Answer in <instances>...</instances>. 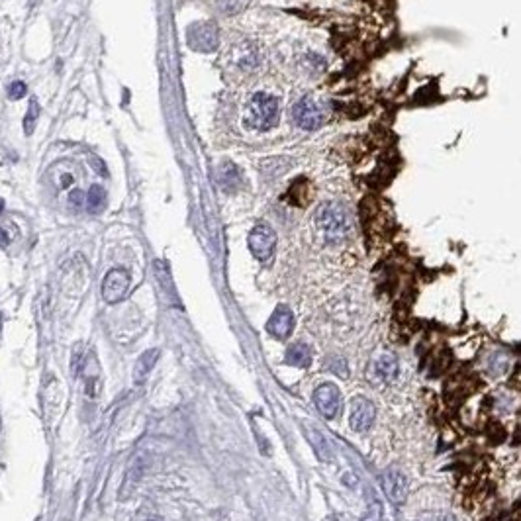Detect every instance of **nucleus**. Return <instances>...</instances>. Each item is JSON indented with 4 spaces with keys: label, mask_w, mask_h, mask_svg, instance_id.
Returning <instances> with one entry per match:
<instances>
[{
    "label": "nucleus",
    "mask_w": 521,
    "mask_h": 521,
    "mask_svg": "<svg viewBox=\"0 0 521 521\" xmlns=\"http://www.w3.org/2000/svg\"><path fill=\"white\" fill-rule=\"evenodd\" d=\"M510 369V355L505 351H494L486 359V372L490 376H502Z\"/></svg>",
    "instance_id": "nucleus-13"
},
{
    "label": "nucleus",
    "mask_w": 521,
    "mask_h": 521,
    "mask_svg": "<svg viewBox=\"0 0 521 521\" xmlns=\"http://www.w3.org/2000/svg\"><path fill=\"white\" fill-rule=\"evenodd\" d=\"M371 371L374 374V379L390 384L398 379V372H400V364H398L396 355L392 353H382L379 355L374 361L371 362Z\"/></svg>",
    "instance_id": "nucleus-11"
},
{
    "label": "nucleus",
    "mask_w": 521,
    "mask_h": 521,
    "mask_svg": "<svg viewBox=\"0 0 521 521\" xmlns=\"http://www.w3.org/2000/svg\"><path fill=\"white\" fill-rule=\"evenodd\" d=\"M8 243H10L8 233H6V231L0 228V247H8Z\"/></svg>",
    "instance_id": "nucleus-23"
},
{
    "label": "nucleus",
    "mask_w": 521,
    "mask_h": 521,
    "mask_svg": "<svg viewBox=\"0 0 521 521\" xmlns=\"http://www.w3.org/2000/svg\"><path fill=\"white\" fill-rule=\"evenodd\" d=\"M294 329V316L286 306H278L274 309L271 319L266 321V331L276 339H286Z\"/></svg>",
    "instance_id": "nucleus-10"
},
{
    "label": "nucleus",
    "mask_w": 521,
    "mask_h": 521,
    "mask_svg": "<svg viewBox=\"0 0 521 521\" xmlns=\"http://www.w3.org/2000/svg\"><path fill=\"white\" fill-rule=\"evenodd\" d=\"M69 200H71L73 208H77V210H79V208H82V206L87 204V196L82 195L79 188H77V190H73V192H71Z\"/></svg>",
    "instance_id": "nucleus-20"
},
{
    "label": "nucleus",
    "mask_w": 521,
    "mask_h": 521,
    "mask_svg": "<svg viewBox=\"0 0 521 521\" xmlns=\"http://www.w3.org/2000/svg\"><path fill=\"white\" fill-rule=\"evenodd\" d=\"M292 120L302 130H318L326 122V110L314 97H302L292 108Z\"/></svg>",
    "instance_id": "nucleus-3"
},
{
    "label": "nucleus",
    "mask_w": 521,
    "mask_h": 521,
    "mask_svg": "<svg viewBox=\"0 0 521 521\" xmlns=\"http://www.w3.org/2000/svg\"><path fill=\"white\" fill-rule=\"evenodd\" d=\"M380 513H382V510H380L379 503H371V505L367 508V512H364L361 521H379Z\"/></svg>",
    "instance_id": "nucleus-19"
},
{
    "label": "nucleus",
    "mask_w": 521,
    "mask_h": 521,
    "mask_svg": "<svg viewBox=\"0 0 521 521\" xmlns=\"http://www.w3.org/2000/svg\"><path fill=\"white\" fill-rule=\"evenodd\" d=\"M329 371H333L336 374H339V376H343V379L349 374V372H347V364H345L343 359H336V364L331 362V364H329Z\"/></svg>",
    "instance_id": "nucleus-21"
},
{
    "label": "nucleus",
    "mask_w": 521,
    "mask_h": 521,
    "mask_svg": "<svg viewBox=\"0 0 521 521\" xmlns=\"http://www.w3.org/2000/svg\"><path fill=\"white\" fill-rule=\"evenodd\" d=\"M2 210H4V200L0 198V212H2Z\"/></svg>",
    "instance_id": "nucleus-24"
},
{
    "label": "nucleus",
    "mask_w": 521,
    "mask_h": 521,
    "mask_svg": "<svg viewBox=\"0 0 521 521\" xmlns=\"http://www.w3.org/2000/svg\"><path fill=\"white\" fill-rule=\"evenodd\" d=\"M26 85L24 82H20V80H16V82H12L8 87V97L12 98V100H20V98H24L26 97Z\"/></svg>",
    "instance_id": "nucleus-18"
},
{
    "label": "nucleus",
    "mask_w": 521,
    "mask_h": 521,
    "mask_svg": "<svg viewBox=\"0 0 521 521\" xmlns=\"http://www.w3.org/2000/svg\"><path fill=\"white\" fill-rule=\"evenodd\" d=\"M284 361L290 367H298V369H308L312 364V349L306 343H294L288 347V351L284 355Z\"/></svg>",
    "instance_id": "nucleus-12"
},
{
    "label": "nucleus",
    "mask_w": 521,
    "mask_h": 521,
    "mask_svg": "<svg viewBox=\"0 0 521 521\" xmlns=\"http://www.w3.org/2000/svg\"><path fill=\"white\" fill-rule=\"evenodd\" d=\"M247 243L255 259H259V261H269L273 257L274 247H276V233H274L271 226L259 223L249 233Z\"/></svg>",
    "instance_id": "nucleus-4"
},
{
    "label": "nucleus",
    "mask_w": 521,
    "mask_h": 521,
    "mask_svg": "<svg viewBox=\"0 0 521 521\" xmlns=\"http://www.w3.org/2000/svg\"><path fill=\"white\" fill-rule=\"evenodd\" d=\"M157 357H159V351H157V349H149V351H145V353L137 359L135 369H133V380H135V382H143V380H145V376L149 374L151 369H153V364L157 361Z\"/></svg>",
    "instance_id": "nucleus-14"
},
{
    "label": "nucleus",
    "mask_w": 521,
    "mask_h": 521,
    "mask_svg": "<svg viewBox=\"0 0 521 521\" xmlns=\"http://www.w3.org/2000/svg\"><path fill=\"white\" fill-rule=\"evenodd\" d=\"M106 190H104V186H90V190L87 192V210L89 214H100L104 208H106Z\"/></svg>",
    "instance_id": "nucleus-15"
},
{
    "label": "nucleus",
    "mask_w": 521,
    "mask_h": 521,
    "mask_svg": "<svg viewBox=\"0 0 521 521\" xmlns=\"http://www.w3.org/2000/svg\"><path fill=\"white\" fill-rule=\"evenodd\" d=\"M130 288V274L124 269H112L102 281V296L108 304H118L124 300Z\"/></svg>",
    "instance_id": "nucleus-8"
},
{
    "label": "nucleus",
    "mask_w": 521,
    "mask_h": 521,
    "mask_svg": "<svg viewBox=\"0 0 521 521\" xmlns=\"http://www.w3.org/2000/svg\"><path fill=\"white\" fill-rule=\"evenodd\" d=\"M374 417H376V407L371 400L367 398H355L349 407V427L355 433L367 431L372 424H374Z\"/></svg>",
    "instance_id": "nucleus-7"
},
{
    "label": "nucleus",
    "mask_w": 521,
    "mask_h": 521,
    "mask_svg": "<svg viewBox=\"0 0 521 521\" xmlns=\"http://www.w3.org/2000/svg\"><path fill=\"white\" fill-rule=\"evenodd\" d=\"M380 484H382V490L390 502L396 503V505L406 502L407 494H410V490H407L410 486H407V478L402 470H398V468L384 470L380 477Z\"/></svg>",
    "instance_id": "nucleus-6"
},
{
    "label": "nucleus",
    "mask_w": 521,
    "mask_h": 521,
    "mask_svg": "<svg viewBox=\"0 0 521 521\" xmlns=\"http://www.w3.org/2000/svg\"><path fill=\"white\" fill-rule=\"evenodd\" d=\"M309 437H312V441H314V449H316V453H318L319 459L331 460V447H329V443L326 441V437H324L321 433H316V431L309 433Z\"/></svg>",
    "instance_id": "nucleus-16"
},
{
    "label": "nucleus",
    "mask_w": 521,
    "mask_h": 521,
    "mask_svg": "<svg viewBox=\"0 0 521 521\" xmlns=\"http://www.w3.org/2000/svg\"><path fill=\"white\" fill-rule=\"evenodd\" d=\"M37 116H39V104H37L36 98H32V100H30V110H27L26 118H24V132L26 133L34 132V128H36V122H37Z\"/></svg>",
    "instance_id": "nucleus-17"
},
{
    "label": "nucleus",
    "mask_w": 521,
    "mask_h": 521,
    "mask_svg": "<svg viewBox=\"0 0 521 521\" xmlns=\"http://www.w3.org/2000/svg\"><path fill=\"white\" fill-rule=\"evenodd\" d=\"M314 404L326 419H333L341 412V392L333 382H324L314 390Z\"/></svg>",
    "instance_id": "nucleus-5"
},
{
    "label": "nucleus",
    "mask_w": 521,
    "mask_h": 521,
    "mask_svg": "<svg viewBox=\"0 0 521 521\" xmlns=\"http://www.w3.org/2000/svg\"><path fill=\"white\" fill-rule=\"evenodd\" d=\"M188 42L190 45L198 49V51H214L216 45H218V30L214 24L206 22V24H198L190 30V36H188Z\"/></svg>",
    "instance_id": "nucleus-9"
},
{
    "label": "nucleus",
    "mask_w": 521,
    "mask_h": 521,
    "mask_svg": "<svg viewBox=\"0 0 521 521\" xmlns=\"http://www.w3.org/2000/svg\"><path fill=\"white\" fill-rule=\"evenodd\" d=\"M281 118V106H278V98L266 92H257L249 102V118L247 122L251 128H255L259 132H266L274 125L278 124Z\"/></svg>",
    "instance_id": "nucleus-2"
},
{
    "label": "nucleus",
    "mask_w": 521,
    "mask_h": 521,
    "mask_svg": "<svg viewBox=\"0 0 521 521\" xmlns=\"http://www.w3.org/2000/svg\"><path fill=\"white\" fill-rule=\"evenodd\" d=\"M314 226H316V233L321 239V243H326L329 247L343 245L345 241L351 238V230H353L351 216L341 202L321 204L314 216Z\"/></svg>",
    "instance_id": "nucleus-1"
},
{
    "label": "nucleus",
    "mask_w": 521,
    "mask_h": 521,
    "mask_svg": "<svg viewBox=\"0 0 521 521\" xmlns=\"http://www.w3.org/2000/svg\"><path fill=\"white\" fill-rule=\"evenodd\" d=\"M419 521H455V517L449 515V513H437V515H427V517Z\"/></svg>",
    "instance_id": "nucleus-22"
}]
</instances>
